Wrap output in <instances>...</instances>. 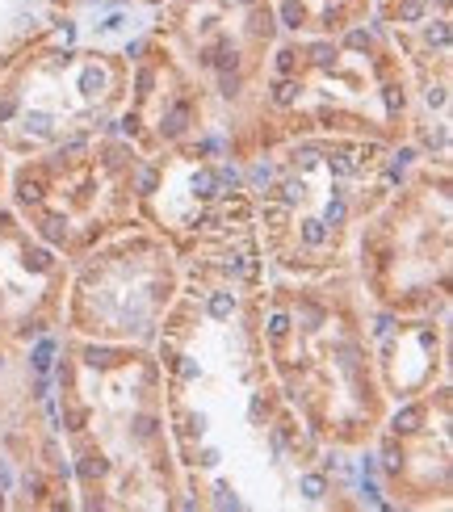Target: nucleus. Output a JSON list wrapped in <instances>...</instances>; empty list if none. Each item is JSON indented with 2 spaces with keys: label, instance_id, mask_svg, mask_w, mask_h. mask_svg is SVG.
Segmentation results:
<instances>
[{
  "label": "nucleus",
  "instance_id": "1",
  "mask_svg": "<svg viewBox=\"0 0 453 512\" xmlns=\"http://www.w3.org/2000/svg\"><path fill=\"white\" fill-rule=\"evenodd\" d=\"M185 126H189V110H185V105H172V110L164 114V122H160V131H164L168 139H181Z\"/></svg>",
  "mask_w": 453,
  "mask_h": 512
},
{
  "label": "nucleus",
  "instance_id": "2",
  "mask_svg": "<svg viewBox=\"0 0 453 512\" xmlns=\"http://www.w3.org/2000/svg\"><path fill=\"white\" fill-rule=\"evenodd\" d=\"M420 408H403V412H395V424H391V429L395 433H420Z\"/></svg>",
  "mask_w": 453,
  "mask_h": 512
},
{
  "label": "nucleus",
  "instance_id": "3",
  "mask_svg": "<svg viewBox=\"0 0 453 512\" xmlns=\"http://www.w3.org/2000/svg\"><path fill=\"white\" fill-rule=\"evenodd\" d=\"M193 194H198V198H219V177L198 173V177H193Z\"/></svg>",
  "mask_w": 453,
  "mask_h": 512
},
{
  "label": "nucleus",
  "instance_id": "4",
  "mask_svg": "<svg viewBox=\"0 0 453 512\" xmlns=\"http://www.w3.org/2000/svg\"><path fill=\"white\" fill-rule=\"evenodd\" d=\"M17 198H21V202H38V198H42V181L21 177V181H17Z\"/></svg>",
  "mask_w": 453,
  "mask_h": 512
},
{
  "label": "nucleus",
  "instance_id": "5",
  "mask_svg": "<svg viewBox=\"0 0 453 512\" xmlns=\"http://www.w3.org/2000/svg\"><path fill=\"white\" fill-rule=\"evenodd\" d=\"M294 97H298V84H294V80H277L273 101H277V105H294Z\"/></svg>",
  "mask_w": 453,
  "mask_h": 512
},
{
  "label": "nucleus",
  "instance_id": "6",
  "mask_svg": "<svg viewBox=\"0 0 453 512\" xmlns=\"http://www.w3.org/2000/svg\"><path fill=\"white\" fill-rule=\"evenodd\" d=\"M76 475H80V479H97V475H105V462H101V458H80Z\"/></svg>",
  "mask_w": 453,
  "mask_h": 512
},
{
  "label": "nucleus",
  "instance_id": "7",
  "mask_svg": "<svg viewBox=\"0 0 453 512\" xmlns=\"http://www.w3.org/2000/svg\"><path fill=\"white\" fill-rule=\"evenodd\" d=\"M84 361H89V366H114V349H84Z\"/></svg>",
  "mask_w": 453,
  "mask_h": 512
},
{
  "label": "nucleus",
  "instance_id": "8",
  "mask_svg": "<svg viewBox=\"0 0 453 512\" xmlns=\"http://www.w3.org/2000/svg\"><path fill=\"white\" fill-rule=\"evenodd\" d=\"M302 236H307V244H323V240H328V231H323L319 219H307V223H302Z\"/></svg>",
  "mask_w": 453,
  "mask_h": 512
},
{
  "label": "nucleus",
  "instance_id": "9",
  "mask_svg": "<svg viewBox=\"0 0 453 512\" xmlns=\"http://www.w3.org/2000/svg\"><path fill=\"white\" fill-rule=\"evenodd\" d=\"M231 307H235V303H231V294H214V298H210V315H214V319H227Z\"/></svg>",
  "mask_w": 453,
  "mask_h": 512
},
{
  "label": "nucleus",
  "instance_id": "10",
  "mask_svg": "<svg viewBox=\"0 0 453 512\" xmlns=\"http://www.w3.org/2000/svg\"><path fill=\"white\" fill-rule=\"evenodd\" d=\"M399 17H403V21H420V17H424V0H403Z\"/></svg>",
  "mask_w": 453,
  "mask_h": 512
},
{
  "label": "nucleus",
  "instance_id": "11",
  "mask_svg": "<svg viewBox=\"0 0 453 512\" xmlns=\"http://www.w3.org/2000/svg\"><path fill=\"white\" fill-rule=\"evenodd\" d=\"M302 496H307V500H319V496H323V479H319V475H307V479H302Z\"/></svg>",
  "mask_w": 453,
  "mask_h": 512
},
{
  "label": "nucleus",
  "instance_id": "12",
  "mask_svg": "<svg viewBox=\"0 0 453 512\" xmlns=\"http://www.w3.org/2000/svg\"><path fill=\"white\" fill-rule=\"evenodd\" d=\"M42 231H47V240H63V236H68V223H63V219H47V223H42Z\"/></svg>",
  "mask_w": 453,
  "mask_h": 512
},
{
  "label": "nucleus",
  "instance_id": "13",
  "mask_svg": "<svg viewBox=\"0 0 453 512\" xmlns=\"http://www.w3.org/2000/svg\"><path fill=\"white\" fill-rule=\"evenodd\" d=\"M282 21H286V26H298V21H302V5H298V0H286V5H282Z\"/></svg>",
  "mask_w": 453,
  "mask_h": 512
},
{
  "label": "nucleus",
  "instance_id": "14",
  "mask_svg": "<svg viewBox=\"0 0 453 512\" xmlns=\"http://www.w3.org/2000/svg\"><path fill=\"white\" fill-rule=\"evenodd\" d=\"M51 353H55V345H51V340H42L38 353H34V366H38V370H47V366H51Z\"/></svg>",
  "mask_w": 453,
  "mask_h": 512
},
{
  "label": "nucleus",
  "instance_id": "15",
  "mask_svg": "<svg viewBox=\"0 0 453 512\" xmlns=\"http://www.w3.org/2000/svg\"><path fill=\"white\" fill-rule=\"evenodd\" d=\"M311 59H315V63H332V59H336V47H328V42H315Z\"/></svg>",
  "mask_w": 453,
  "mask_h": 512
},
{
  "label": "nucleus",
  "instance_id": "16",
  "mask_svg": "<svg viewBox=\"0 0 453 512\" xmlns=\"http://www.w3.org/2000/svg\"><path fill=\"white\" fill-rule=\"evenodd\" d=\"M273 30V17L269 13H252V34H269Z\"/></svg>",
  "mask_w": 453,
  "mask_h": 512
},
{
  "label": "nucleus",
  "instance_id": "17",
  "mask_svg": "<svg viewBox=\"0 0 453 512\" xmlns=\"http://www.w3.org/2000/svg\"><path fill=\"white\" fill-rule=\"evenodd\" d=\"M26 126H30V131H38V135H47V131H51V118H47V114H30Z\"/></svg>",
  "mask_w": 453,
  "mask_h": 512
},
{
  "label": "nucleus",
  "instance_id": "18",
  "mask_svg": "<svg viewBox=\"0 0 453 512\" xmlns=\"http://www.w3.org/2000/svg\"><path fill=\"white\" fill-rule=\"evenodd\" d=\"M332 168H336L340 177H353V173H357V164H353L349 156H332Z\"/></svg>",
  "mask_w": 453,
  "mask_h": 512
},
{
  "label": "nucleus",
  "instance_id": "19",
  "mask_svg": "<svg viewBox=\"0 0 453 512\" xmlns=\"http://www.w3.org/2000/svg\"><path fill=\"white\" fill-rule=\"evenodd\" d=\"M428 42H437V47H445V42H449L445 21H437V26H428Z\"/></svg>",
  "mask_w": 453,
  "mask_h": 512
},
{
  "label": "nucleus",
  "instance_id": "20",
  "mask_svg": "<svg viewBox=\"0 0 453 512\" xmlns=\"http://www.w3.org/2000/svg\"><path fill=\"white\" fill-rule=\"evenodd\" d=\"M26 265L42 273V269H47V265H51V256H47V252H26Z\"/></svg>",
  "mask_w": 453,
  "mask_h": 512
},
{
  "label": "nucleus",
  "instance_id": "21",
  "mask_svg": "<svg viewBox=\"0 0 453 512\" xmlns=\"http://www.w3.org/2000/svg\"><path fill=\"white\" fill-rule=\"evenodd\" d=\"M286 328H290L286 315H273V319H269V332H273V336H286Z\"/></svg>",
  "mask_w": 453,
  "mask_h": 512
},
{
  "label": "nucleus",
  "instance_id": "22",
  "mask_svg": "<svg viewBox=\"0 0 453 512\" xmlns=\"http://www.w3.org/2000/svg\"><path fill=\"white\" fill-rule=\"evenodd\" d=\"M382 458H386V471H399V454H395V445H391V441H386Z\"/></svg>",
  "mask_w": 453,
  "mask_h": 512
},
{
  "label": "nucleus",
  "instance_id": "23",
  "mask_svg": "<svg viewBox=\"0 0 453 512\" xmlns=\"http://www.w3.org/2000/svg\"><path fill=\"white\" fill-rule=\"evenodd\" d=\"M101 89V72H84V93H97Z\"/></svg>",
  "mask_w": 453,
  "mask_h": 512
},
{
  "label": "nucleus",
  "instance_id": "24",
  "mask_svg": "<svg viewBox=\"0 0 453 512\" xmlns=\"http://www.w3.org/2000/svg\"><path fill=\"white\" fill-rule=\"evenodd\" d=\"M340 219H344V202L336 198V202L328 206V223H340Z\"/></svg>",
  "mask_w": 453,
  "mask_h": 512
},
{
  "label": "nucleus",
  "instance_id": "25",
  "mask_svg": "<svg viewBox=\"0 0 453 512\" xmlns=\"http://www.w3.org/2000/svg\"><path fill=\"white\" fill-rule=\"evenodd\" d=\"M235 89H240V80H235L231 72H223V93H227V97H235Z\"/></svg>",
  "mask_w": 453,
  "mask_h": 512
},
{
  "label": "nucleus",
  "instance_id": "26",
  "mask_svg": "<svg viewBox=\"0 0 453 512\" xmlns=\"http://www.w3.org/2000/svg\"><path fill=\"white\" fill-rule=\"evenodd\" d=\"M282 194H286V202H298V198H302V185H298V181H290V185L282 189Z\"/></svg>",
  "mask_w": 453,
  "mask_h": 512
},
{
  "label": "nucleus",
  "instance_id": "27",
  "mask_svg": "<svg viewBox=\"0 0 453 512\" xmlns=\"http://www.w3.org/2000/svg\"><path fill=\"white\" fill-rule=\"evenodd\" d=\"M277 68L290 72V68H294V51H282V55H277Z\"/></svg>",
  "mask_w": 453,
  "mask_h": 512
},
{
  "label": "nucleus",
  "instance_id": "28",
  "mask_svg": "<svg viewBox=\"0 0 453 512\" xmlns=\"http://www.w3.org/2000/svg\"><path fill=\"white\" fill-rule=\"evenodd\" d=\"M386 105H391V110H399V105H403V93H399V89H386Z\"/></svg>",
  "mask_w": 453,
  "mask_h": 512
},
{
  "label": "nucleus",
  "instance_id": "29",
  "mask_svg": "<svg viewBox=\"0 0 453 512\" xmlns=\"http://www.w3.org/2000/svg\"><path fill=\"white\" fill-rule=\"evenodd\" d=\"M135 433H139V437H151V420H147V416L135 420Z\"/></svg>",
  "mask_w": 453,
  "mask_h": 512
},
{
  "label": "nucleus",
  "instance_id": "30",
  "mask_svg": "<svg viewBox=\"0 0 453 512\" xmlns=\"http://www.w3.org/2000/svg\"><path fill=\"white\" fill-rule=\"evenodd\" d=\"M424 143H428V147H441V143H445V131H428Z\"/></svg>",
  "mask_w": 453,
  "mask_h": 512
},
{
  "label": "nucleus",
  "instance_id": "31",
  "mask_svg": "<svg viewBox=\"0 0 453 512\" xmlns=\"http://www.w3.org/2000/svg\"><path fill=\"white\" fill-rule=\"evenodd\" d=\"M26 487H30L34 496H42V479H38V475H26Z\"/></svg>",
  "mask_w": 453,
  "mask_h": 512
},
{
  "label": "nucleus",
  "instance_id": "32",
  "mask_svg": "<svg viewBox=\"0 0 453 512\" xmlns=\"http://www.w3.org/2000/svg\"><path fill=\"white\" fill-rule=\"evenodd\" d=\"M13 110H17L13 101H0V122H5V118H13Z\"/></svg>",
  "mask_w": 453,
  "mask_h": 512
},
{
  "label": "nucleus",
  "instance_id": "33",
  "mask_svg": "<svg viewBox=\"0 0 453 512\" xmlns=\"http://www.w3.org/2000/svg\"><path fill=\"white\" fill-rule=\"evenodd\" d=\"M135 84H139V93H147V89H151V72H139V80H135Z\"/></svg>",
  "mask_w": 453,
  "mask_h": 512
},
{
  "label": "nucleus",
  "instance_id": "34",
  "mask_svg": "<svg viewBox=\"0 0 453 512\" xmlns=\"http://www.w3.org/2000/svg\"><path fill=\"white\" fill-rule=\"evenodd\" d=\"M9 483V471H5V462H0V487H5Z\"/></svg>",
  "mask_w": 453,
  "mask_h": 512
},
{
  "label": "nucleus",
  "instance_id": "35",
  "mask_svg": "<svg viewBox=\"0 0 453 512\" xmlns=\"http://www.w3.org/2000/svg\"><path fill=\"white\" fill-rule=\"evenodd\" d=\"M240 5H256V0H240Z\"/></svg>",
  "mask_w": 453,
  "mask_h": 512
}]
</instances>
